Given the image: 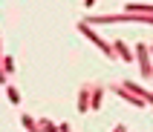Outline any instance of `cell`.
I'll list each match as a JSON object with an SVG mask.
<instances>
[{
	"label": "cell",
	"mask_w": 153,
	"mask_h": 132,
	"mask_svg": "<svg viewBox=\"0 0 153 132\" xmlns=\"http://www.w3.org/2000/svg\"><path fill=\"white\" fill-rule=\"evenodd\" d=\"M78 32L84 34V37H87L90 43H93V46H98V49H101L104 55H107V58H113V60H116V49H113V43L101 40V37H98V34L93 32V26H90V23H81V26H78Z\"/></svg>",
	"instance_id": "6da1fadb"
},
{
	"label": "cell",
	"mask_w": 153,
	"mask_h": 132,
	"mask_svg": "<svg viewBox=\"0 0 153 132\" xmlns=\"http://www.w3.org/2000/svg\"><path fill=\"white\" fill-rule=\"evenodd\" d=\"M150 49H147L145 43H136V60H139V66H142V78L145 81H150L153 78V66H150Z\"/></svg>",
	"instance_id": "7a4b0ae2"
},
{
	"label": "cell",
	"mask_w": 153,
	"mask_h": 132,
	"mask_svg": "<svg viewBox=\"0 0 153 132\" xmlns=\"http://www.w3.org/2000/svg\"><path fill=\"white\" fill-rule=\"evenodd\" d=\"M93 89H95V86H90V83H84V86H81V92H78V112H90Z\"/></svg>",
	"instance_id": "3957f363"
},
{
	"label": "cell",
	"mask_w": 153,
	"mask_h": 132,
	"mask_svg": "<svg viewBox=\"0 0 153 132\" xmlns=\"http://www.w3.org/2000/svg\"><path fill=\"white\" fill-rule=\"evenodd\" d=\"M113 49H116V58H119V60H124V63L133 60V52L127 49V43H124V40H113Z\"/></svg>",
	"instance_id": "277c9868"
},
{
	"label": "cell",
	"mask_w": 153,
	"mask_h": 132,
	"mask_svg": "<svg viewBox=\"0 0 153 132\" xmlns=\"http://www.w3.org/2000/svg\"><path fill=\"white\" fill-rule=\"evenodd\" d=\"M20 124L26 126V132H43V129H41V124H38V121H35L32 115H26V112L20 115Z\"/></svg>",
	"instance_id": "5b68a950"
},
{
	"label": "cell",
	"mask_w": 153,
	"mask_h": 132,
	"mask_svg": "<svg viewBox=\"0 0 153 132\" xmlns=\"http://www.w3.org/2000/svg\"><path fill=\"white\" fill-rule=\"evenodd\" d=\"M101 100H104V89H101V86H95V89H93V100H90V109L98 112V109H101Z\"/></svg>",
	"instance_id": "8992f818"
},
{
	"label": "cell",
	"mask_w": 153,
	"mask_h": 132,
	"mask_svg": "<svg viewBox=\"0 0 153 132\" xmlns=\"http://www.w3.org/2000/svg\"><path fill=\"white\" fill-rule=\"evenodd\" d=\"M15 72V60H12V55H6L3 58V75H12Z\"/></svg>",
	"instance_id": "52a82bcc"
},
{
	"label": "cell",
	"mask_w": 153,
	"mask_h": 132,
	"mask_svg": "<svg viewBox=\"0 0 153 132\" xmlns=\"http://www.w3.org/2000/svg\"><path fill=\"white\" fill-rule=\"evenodd\" d=\"M6 95H9V100H12V103H20V92H17L15 86H6Z\"/></svg>",
	"instance_id": "ba28073f"
},
{
	"label": "cell",
	"mask_w": 153,
	"mask_h": 132,
	"mask_svg": "<svg viewBox=\"0 0 153 132\" xmlns=\"http://www.w3.org/2000/svg\"><path fill=\"white\" fill-rule=\"evenodd\" d=\"M38 124H41V129H43V132H61V126H55V124H49V121H46V118H43V121H38Z\"/></svg>",
	"instance_id": "9c48e42d"
},
{
	"label": "cell",
	"mask_w": 153,
	"mask_h": 132,
	"mask_svg": "<svg viewBox=\"0 0 153 132\" xmlns=\"http://www.w3.org/2000/svg\"><path fill=\"white\" fill-rule=\"evenodd\" d=\"M113 132H127V126H124V124H119V126H116Z\"/></svg>",
	"instance_id": "30bf717a"
},
{
	"label": "cell",
	"mask_w": 153,
	"mask_h": 132,
	"mask_svg": "<svg viewBox=\"0 0 153 132\" xmlns=\"http://www.w3.org/2000/svg\"><path fill=\"white\" fill-rule=\"evenodd\" d=\"M61 132H72V129H69V124H61Z\"/></svg>",
	"instance_id": "8fae6325"
},
{
	"label": "cell",
	"mask_w": 153,
	"mask_h": 132,
	"mask_svg": "<svg viewBox=\"0 0 153 132\" xmlns=\"http://www.w3.org/2000/svg\"><path fill=\"white\" fill-rule=\"evenodd\" d=\"M93 3H95V0H84V6H87V9H93Z\"/></svg>",
	"instance_id": "7c38bea8"
}]
</instances>
